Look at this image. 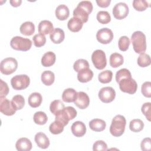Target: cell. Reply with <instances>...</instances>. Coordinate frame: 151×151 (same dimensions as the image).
I'll return each instance as SVG.
<instances>
[{"instance_id": "6da1fadb", "label": "cell", "mask_w": 151, "mask_h": 151, "mask_svg": "<svg viewBox=\"0 0 151 151\" xmlns=\"http://www.w3.org/2000/svg\"><path fill=\"white\" fill-rule=\"evenodd\" d=\"M93 4L89 1H82L80 2L77 7L73 11V16L79 18L84 22H87L89 14L93 11Z\"/></svg>"}, {"instance_id": "7a4b0ae2", "label": "cell", "mask_w": 151, "mask_h": 151, "mask_svg": "<svg viewBox=\"0 0 151 151\" xmlns=\"http://www.w3.org/2000/svg\"><path fill=\"white\" fill-rule=\"evenodd\" d=\"M131 42L134 51L138 54L143 53L146 50V36L142 31L134 32L131 36Z\"/></svg>"}, {"instance_id": "3957f363", "label": "cell", "mask_w": 151, "mask_h": 151, "mask_svg": "<svg viewBox=\"0 0 151 151\" xmlns=\"http://www.w3.org/2000/svg\"><path fill=\"white\" fill-rule=\"evenodd\" d=\"M126 120L125 117L122 115H116L111 121L110 127V132L114 137L122 136L125 130Z\"/></svg>"}, {"instance_id": "277c9868", "label": "cell", "mask_w": 151, "mask_h": 151, "mask_svg": "<svg viewBox=\"0 0 151 151\" xmlns=\"http://www.w3.org/2000/svg\"><path fill=\"white\" fill-rule=\"evenodd\" d=\"M77 112L73 107L67 106L55 115V120L66 126L70 120L74 119L77 116Z\"/></svg>"}, {"instance_id": "5b68a950", "label": "cell", "mask_w": 151, "mask_h": 151, "mask_svg": "<svg viewBox=\"0 0 151 151\" xmlns=\"http://www.w3.org/2000/svg\"><path fill=\"white\" fill-rule=\"evenodd\" d=\"M10 45L15 50L27 51L31 48L32 46V41L29 38H23L20 36H15L11 39Z\"/></svg>"}, {"instance_id": "8992f818", "label": "cell", "mask_w": 151, "mask_h": 151, "mask_svg": "<svg viewBox=\"0 0 151 151\" xmlns=\"http://www.w3.org/2000/svg\"><path fill=\"white\" fill-rule=\"evenodd\" d=\"M18 67L17 60L12 57H8L2 60L0 64V71L5 75H9L14 73Z\"/></svg>"}, {"instance_id": "52a82bcc", "label": "cell", "mask_w": 151, "mask_h": 151, "mask_svg": "<svg viewBox=\"0 0 151 151\" xmlns=\"http://www.w3.org/2000/svg\"><path fill=\"white\" fill-rule=\"evenodd\" d=\"M30 83V78L26 74L16 75L11 80L12 88L17 90H22L27 88Z\"/></svg>"}, {"instance_id": "ba28073f", "label": "cell", "mask_w": 151, "mask_h": 151, "mask_svg": "<svg viewBox=\"0 0 151 151\" xmlns=\"http://www.w3.org/2000/svg\"><path fill=\"white\" fill-rule=\"evenodd\" d=\"M91 61L94 67L98 70L104 69L107 65L106 54L101 50H96L93 52Z\"/></svg>"}, {"instance_id": "9c48e42d", "label": "cell", "mask_w": 151, "mask_h": 151, "mask_svg": "<svg viewBox=\"0 0 151 151\" xmlns=\"http://www.w3.org/2000/svg\"><path fill=\"white\" fill-rule=\"evenodd\" d=\"M118 83L120 90L124 93L133 94L136 93L137 88L136 81L132 77L123 78Z\"/></svg>"}, {"instance_id": "30bf717a", "label": "cell", "mask_w": 151, "mask_h": 151, "mask_svg": "<svg viewBox=\"0 0 151 151\" xmlns=\"http://www.w3.org/2000/svg\"><path fill=\"white\" fill-rule=\"evenodd\" d=\"M116 97V91L111 87L101 88L99 92V99L103 103H108L114 100Z\"/></svg>"}, {"instance_id": "8fae6325", "label": "cell", "mask_w": 151, "mask_h": 151, "mask_svg": "<svg viewBox=\"0 0 151 151\" xmlns=\"http://www.w3.org/2000/svg\"><path fill=\"white\" fill-rule=\"evenodd\" d=\"M129 6L124 2L117 3L113 8V15L117 19H122L126 18L129 14Z\"/></svg>"}, {"instance_id": "7c38bea8", "label": "cell", "mask_w": 151, "mask_h": 151, "mask_svg": "<svg viewBox=\"0 0 151 151\" xmlns=\"http://www.w3.org/2000/svg\"><path fill=\"white\" fill-rule=\"evenodd\" d=\"M113 33L112 31L107 28H103L99 29L96 34L97 41L103 44L110 43L113 39Z\"/></svg>"}, {"instance_id": "4fadbf2b", "label": "cell", "mask_w": 151, "mask_h": 151, "mask_svg": "<svg viewBox=\"0 0 151 151\" xmlns=\"http://www.w3.org/2000/svg\"><path fill=\"white\" fill-rule=\"evenodd\" d=\"M0 111L6 116H12L17 111L12 103L5 97H0Z\"/></svg>"}, {"instance_id": "5bb4252c", "label": "cell", "mask_w": 151, "mask_h": 151, "mask_svg": "<svg viewBox=\"0 0 151 151\" xmlns=\"http://www.w3.org/2000/svg\"><path fill=\"white\" fill-rule=\"evenodd\" d=\"M74 103L79 109H85L90 104V99L86 93L83 91H79L77 94V96Z\"/></svg>"}, {"instance_id": "9a60e30c", "label": "cell", "mask_w": 151, "mask_h": 151, "mask_svg": "<svg viewBox=\"0 0 151 151\" xmlns=\"http://www.w3.org/2000/svg\"><path fill=\"white\" fill-rule=\"evenodd\" d=\"M73 134L76 137H82L86 132V127L84 123L80 121H76L73 123L71 127Z\"/></svg>"}, {"instance_id": "2e32d148", "label": "cell", "mask_w": 151, "mask_h": 151, "mask_svg": "<svg viewBox=\"0 0 151 151\" xmlns=\"http://www.w3.org/2000/svg\"><path fill=\"white\" fill-rule=\"evenodd\" d=\"M34 140L37 146L43 149L48 148L50 144L49 139L46 134L42 132L37 133L35 135Z\"/></svg>"}, {"instance_id": "e0dca14e", "label": "cell", "mask_w": 151, "mask_h": 151, "mask_svg": "<svg viewBox=\"0 0 151 151\" xmlns=\"http://www.w3.org/2000/svg\"><path fill=\"white\" fill-rule=\"evenodd\" d=\"M32 147L31 140L27 137L19 139L15 144V147L18 151H29L31 150Z\"/></svg>"}, {"instance_id": "ac0fdd59", "label": "cell", "mask_w": 151, "mask_h": 151, "mask_svg": "<svg viewBox=\"0 0 151 151\" xmlns=\"http://www.w3.org/2000/svg\"><path fill=\"white\" fill-rule=\"evenodd\" d=\"M55 16L60 21L67 19L70 15V11L68 6L64 4L59 5L55 9Z\"/></svg>"}, {"instance_id": "d6986e66", "label": "cell", "mask_w": 151, "mask_h": 151, "mask_svg": "<svg viewBox=\"0 0 151 151\" xmlns=\"http://www.w3.org/2000/svg\"><path fill=\"white\" fill-rule=\"evenodd\" d=\"M38 32L43 35L51 34L54 30V27L52 22L48 20L41 21L38 27Z\"/></svg>"}, {"instance_id": "ffe728a7", "label": "cell", "mask_w": 151, "mask_h": 151, "mask_svg": "<svg viewBox=\"0 0 151 151\" xmlns=\"http://www.w3.org/2000/svg\"><path fill=\"white\" fill-rule=\"evenodd\" d=\"M50 40L54 44H60L63 42L65 38L64 31L60 28H55L50 35Z\"/></svg>"}, {"instance_id": "44dd1931", "label": "cell", "mask_w": 151, "mask_h": 151, "mask_svg": "<svg viewBox=\"0 0 151 151\" xmlns=\"http://www.w3.org/2000/svg\"><path fill=\"white\" fill-rule=\"evenodd\" d=\"M93 72L89 68H84L78 72L77 79L81 83H87L91 80Z\"/></svg>"}, {"instance_id": "7402d4cb", "label": "cell", "mask_w": 151, "mask_h": 151, "mask_svg": "<svg viewBox=\"0 0 151 151\" xmlns=\"http://www.w3.org/2000/svg\"><path fill=\"white\" fill-rule=\"evenodd\" d=\"M83 22L79 18L73 17L69 19L67 23V27L70 31L76 32L80 31L83 27Z\"/></svg>"}, {"instance_id": "603a6c76", "label": "cell", "mask_w": 151, "mask_h": 151, "mask_svg": "<svg viewBox=\"0 0 151 151\" xmlns=\"http://www.w3.org/2000/svg\"><path fill=\"white\" fill-rule=\"evenodd\" d=\"M56 55L52 51L45 52L41 58V64L42 66L48 67L52 66L55 62Z\"/></svg>"}, {"instance_id": "cb8c5ba5", "label": "cell", "mask_w": 151, "mask_h": 151, "mask_svg": "<svg viewBox=\"0 0 151 151\" xmlns=\"http://www.w3.org/2000/svg\"><path fill=\"white\" fill-rule=\"evenodd\" d=\"M42 101V97L41 94L38 92H34L31 93L28 99L29 105L32 108H36L39 107Z\"/></svg>"}, {"instance_id": "d4e9b609", "label": "cell", "mask_w": 151, "mask_h": 151, "mask_svg": "<svg viewBox=\"0 0 151 151\" xmlns=\"http://www.w3.org/2000/svg\"><path fill=\"white\" fill-rule=\"evenodd\" d=\"M106 122L100 119H94L89 122L90 128L94 132H101L106 128Z\"/></svg>"}, {"instance_id": "484cf974", "label": "cell", "mask_w": 151, "mask_h": 151, "mask_svg": "<svg viewBox=\"0 0 151 151\" xmlns=\"http://www.w3.org/2000/svg\"><path fill=\"white\" fill-rule=\"evenodd\" d=\"M19 31L24 35H31L35 32V25L31 21H26L21 25Z\"/></svg>"}, {"instance_id": "4316f807", "label": "cell", "mask_w": 151, "mask_h": 151, "mask_svg": "<svg viewBox=\"0 0 151 151\" xmlns=\"http://www.w3.org/2000/svg\"><path fill=\"white\" fill-rule=\"evenodd\" d=\"M109 61L111 67L117 68L123 64L124 58L122 54L117 52H114L110 55Z\"/></svg>"}, {"instance_id": "83f0119b", "label": "cell", "mask_w": 151, "mask_h": 151, "mask_svg": "<svg viewBox=\"0 0 151 151\" xmlns=\"http://www.w3.org/2000/svg\"><path fill=\"white\" fill-rule=\"evenodd\" d=\"M77 92L72 88H68L63 91L62 94V99L64 101L67 103L74 102L77 96Z\"/></svg>"}, {"instance_id": "f1b7e54d", "label": "cell", "mask_w": 151, "mask_h": 151, "mask_svg": "<svg viewBox=\"0 0 151 151\" xmlns=\"http://www.w3.org/2000/svg\"><path fill=\"white\" fill-rule=\"evenodd\" d=\"M41 81L45 86H51L55 80V75L53 72L50 70L44 71L41 74Z\"/></svg>"}, {"instance_id": "f546056e", "label": "cell", "mask_w": 151, "mask_h": 151, "mask_svg": "<svg viewBox=\"0 0 151 151\" xmlns=\"http://www.w3.org/2000/svg\"><path fill=\"white\" fill-rule=\"evenodd\" d=\"M11 103L14 108L16 110H21L25 105V99L22 96L17 94L12 97Z\"/></svg>"}, {"instance_id": "4dcf8cb0", "label": "cell", "mask_w": 151, "mask_h": 151, "mask_svg": "<svg viewBox=\"0 0 151 151\" xmlns=\"http://www.w3.org/2000/svg\"><path fill=\"white\" fill-rule=\"evenodd\" d=\"M144 127L143 122L139 119L131 120L129 124L130 130L133 132H139L143 130Z\"/></svg>"}, {"instance_id": "1f68e13d", "label": "cell", "mask_w": 151, "mask_h": 151, "mask_svg": "<svg viewBox=\"0 0 151 151\" xmlns=\"http://www.w3.org/2000/svg\"><path fill=\"white\" fill-rule=\"evenodd\" d=\"M33 120L35 123L39 125H44L45 124L47 120L48 117L47 114L41 111H37L34 113L33 116Z\"/></svg>"}, {"instance_id": "d6a6232c", "label": "cell", "mask_w": 151, "mask_h": 151, "mask_svg": "<svg viewBox=\"0 0 151 151\" xmlns=\"http://www.w3.org/2000/svg\"><path fill=\"white\" fill-rule=\"evenodd\" d=\"M64 125L58 120H55L52 122L49 126L50 132L54 134H58L63 132L64 130Z\"/></svg>"}, {"instance_id": "836d02e7", "label": "cell", "mask_w": 151, "mask_h": 151, "mask_svg": "<svg viewBox=\"0 0 151 151\" xmlns=\"http://www.w3.org/2000/svg\"><path fill=\"white\" fill-rule=\"evenodd\" d=\"M64 107V104L61 100H55L51 103L50 106V110L53 114L55 115L57 113L61 111Z\"/></svg>"}, {"instance_id": "e575fe53", "label": "cell", "mask_w": 151, "mask_h": 151, "mask_svg": "<svg viewBox=\"0 0 151 151\" xmlns=\"http://www.w3.org/2000/svg\"><path fill=\"white\" fill-rule=\"evenodd\" d=\"M112 77H113L112 71L109 70H106L99 73L98 76V79L100 83L106 84V83H110L112 80Z\"/></svg>"}, {"instance_id": "d590c367", "label": "cell", "mask_w": 151, "mask_h": 151, "mask_svg": "<svg viewBox=\"0 0 151 151\" xmlns=\"http://www.w3.org/2000/svg\"><path fill=\"white\" fill-rule=\"evenodd\" d=\"M97 21L103 24H106L110 22L111 17L110 14L106 11H100L97 12L96 16Z\"/></svg>"}, {"instance_id": "8d00e7d4", "label": "cell", "mask_w": 151, "mask_h": 151, "mask_svg": "<svg viewBox=\"0 0 151 151\" xmlns=\"http://www.w3.org/2000/svg\"><path fill=\"white\" fill-rule=\"evenodd\" d=\"M137 64L141 67H146L150 64L151 60L149 55L143 52L140 54L137 58Z\"/></svg>"}, {"instance_id": "74e56055", "label": "cell", "mask_w": 151, "mask_h": 151, "mask_svg": "<svg viewBox=\"0 0 151 151\" xmlns=\"http://www.w3.org/2000/svg\"><path fill=\"white\" fill-rule=\"evenodd\" d=\"M132 3L133 8L138 11H143L149 6V3L145 0H134Z\"/></svg>"}, {"instance_id": "f35d334b", "label": "cell", "mask_w": 151, "mask_h": 151, "mask_svg": "<svg viewBox=\"0 0 151 151\" xmlns=\"http://www.w3.org/2000/svg\"><path fill=\"white\" fill-rule=\"evenodd\" d=\"M89 68V64L86 60L78 59L76 60L73 65V68L76 72H78L82 69Z\"/></svg>"}, {"instance_id": "ab89813d", "label": "cell", "mask_w": 151, "mask_h": 151, "mask_svg": "<svg viewBox=\"0 0 151 151\" xmlns=\"http://www.w3.org/2000/svg\"><path fill=\"white\" fill-rule=\"evenodd\" d=\"M34 44L37 47H41L45 45L46 42V38L42 34H37L32 38Z\"/></svg>"}, {"instance_id": "60d3db41", "label": "cell", "mask_w": 151, "mask_h": 151, "mask_svg": "<svg viewBox=\"0 0 151 151\" xmlns=\"http://www.w3.org/2000/svg\"><path fill=\"white\" fill-rule=\"evenodd\" d=\"M130 40L127 36H122L118 41V45L120 50L126 51L130 45Z\"/></svg>"}, {"instance_id": "b9f144b4", "label": "cell", "mask_w": 151, "mask_h": 151, "mask_svg": "<svg viewBox=\"0 0 151 151\" xmlns=\"http://www.w3.org/2000/svg\"><path fill=\"white\" fill-rule=\"evenodd\" d=\"M130 77H132L131 73L127 68H122L117 71L116 74V80L117 83L123 78Z\"/></svg>"}, {"instance_id": "7bdbcfd3", "label": "cell", "mask_w": 151, "mask_h": 151, "mask_svg": "<svg viewBox=\"0 0 151 151\" xmlns=\"http://www.w3.org/2000/svg\"><path fill=\"white\" fill-rule=\"evenodd\" d=\"M141 92L146 97L150 98L151 97V83L150 81H145L143 83L141 87Z\"/></svg>"}, {"instance_id": "ee69618b", "label": "cell", "mask_w": 151, "mask_h": 151, "mask_svg": "<svg viewBox=\"0 0 151 151\" xmlns=\"http://www.w3.org/2000/svg\"><path fill=\"white\" fill-rule=\"evenodd\" d=\"M94 151H105L107 150V144L103 140H97L93 145Z\"/></svg>"}, {"instance_id": "f6af8a7d", "label": "cell", "mask_w": 151, "mask_h": 151, "mask_svg": "<svg viewBox=\"0 0 151 151\" xmlns=\"http://www.w3.org/2000/svg\"><path fill=\"white\" fill-rule=\"evenodd\" d=\"M141 110L142 113L146 116V119L149 120L150 121V111H151V103L150 102L147 103H145L141 108Z\"/></svg>"}, {"instance_id": "bcb514c9", "label": "cell", "mask_w": 151, "mask_h": 151, "mask_svg": "<svg viewBox=\"0 0 151 151\" xmlns=\"http://www.w3.org/2000/svg\"><path fill=\"white\" fill-rule=\"evenodd\" d=\"M140 148L143 151H150L151 149V139L150 137H146L143 139L140 143Z\"/></svg>"}, {"instance_id": "7dc6e473", "label": "cell", "mask_w": 151, "mask_h": 151, "mask_svg": "<svg viewBox=\"0 0 151 151\" xmlns=\"http://www.w3.org/2000/svg\"><path fill=\"white\" fill-rule=\"evenodd\" d=\"M1 82V90L0 97H5L9 93V87L6 83L2 79L0 80Z\"/></svg>"}, {"instance_id": "c3c4849f", "label": "cell", "mask_w": 151, "mask_h": 151, "mask_svg": "<svg viewBox=\"0 0 151 151\" xmlns=\"http://www.w3.org/2000/svg\"><path fill=\"white\" fill-rule=\"evenodd\" d=\"M110 2V0H96V3L97 5L101 8H106L109 6Z\"/></svg>"}, {"instance_id": "681fc988", "label": "cell", "mask_w": 151, "mask_h": 151, "mask_svg": "<svg viewBox=\"0 0 151 151\" xmlns=\"http://www.w3.org/2000/svg\"><path fill=\"white\" fill-rule=\"evenodd\" d=\"M9 2L12 6L17 7L20 6L21 4L22 3V1L21 0H11L9 1Z\"/></svg>"}]
</instances>
